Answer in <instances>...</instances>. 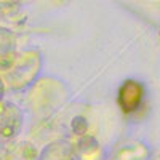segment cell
<instances>
[{
  "instance_id": "cell-1",
  "label": "cell",
  "mask_w": 160,
  "mask_h": 160,
  "mask_svg": "<svg viewBox=\"0 0 160 160\" xmlns=\"http://www.w3.org/2000/svg\"><path fill=\"white\" fill-rule=\"evenodd\" d=\"M144 98V87L136 80H127L118 91V104L123 112H135Z\"/></svg>"
},
{
  "instance_id": "cell-2",
  "label": "cell",
  "mask_w": 160,
  "mask_h": 160,
  "mask_svg": "<svg viewBox=\"0 0 160 160\" xmlns=\"http://www.w3.org/2000/svg\"><path fill=\"white\" fill-rule=\"evenodd\" d=\"M21 127V114L11 104L0 106V138H11Z\"/></svg>"
},
{
  "instance_id": "cell-3",
  "label": "cell",
  "mask_w": 160,
  "mask_h": 160,
  "mask_svg": "<svg viewBox=\"0 0 160 160\" xmlns=\"http://www.w3.org/2000/svg\"><path fill=\"white\" fill-rule=\"evenodd\" d=\"M72 130L75 135H83L87 130V120L83 117H75L72 122Z\"/></svg>"
},
{
  "instance_id": "cell-4",
  "label": "cell",
  "mask_w": 160,
  "mask_h": 160,
  "mask_svg": "<svg viewBox=\"0 0 160 160\" xmlns=\"http://www.w3.org/2000/svg\"><path fill=\"white\" fill-rule=\"evenodd\" d=\"M2 95H3V85H2V82H0V98H2Z\"/></svg>"
}]
</instances>
